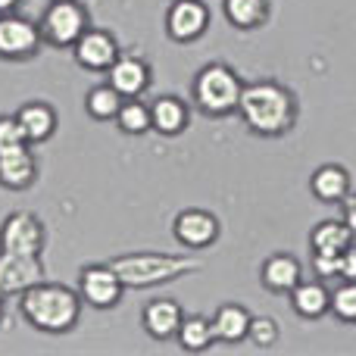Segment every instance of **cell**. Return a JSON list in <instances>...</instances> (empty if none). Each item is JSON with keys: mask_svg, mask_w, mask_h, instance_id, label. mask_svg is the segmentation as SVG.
<instances>
[{"mask_svg": "<svg viewBox=\"0 0 356 356\" xmlns=\"http://www.w3.org/2000/svg\"><path fill=\"white\" fill-rule=\"evenodd\" d=\"M303 282V263L294 253H272L259 266V284L272 294H291Z\"/></svg>", "mask_w": 356, "mask_h": 356, "instance_id": "obj_14", "label": "cell"}, {"mask_svg": "<svg viewBox=\"0 0 356 356\" xmlns=\"http://www.w3.org/2000/svg\"><path fill=\"white\" fill-rule=\"evenodd\" d=\"M38 178V156L31 144L0 154V184L6 191H29Z\"/></svg>", "mask_w": 356, "mask_h": 356, "instance_id": "obj_16", "label": "cell"}, {"mask_svg": "<svg viewBox=\"0 0 356 356\" xmlns=\"http://www.w3.org/2000/svg\"><path fill=\"white\" fill-rule=\"evenodd\" d=\"M110 266L116 275L122 278L125 288L131 291H147L160 288V284H172L178 278H188L203 269L200 257H184V253H156V250H141V253H122L113 257Z\"/></svg>", "mask_w": 356, "mask_h": 356, "instance_id": "obj_3", "label": "cell"}, {"mask_svg": "<svg viewBox=\"0 0 356 356\" xmlns=\"http://www.w3.org/2000/svg\"><path fill=\"white\" fill-rule=\"evenodd\" d=\"M116 125L122 135H131V138H141V135H147V131H154L150 104H144L141 97H125L116 113Z\"/></svg>", "mask_w": 356, "mask_h": 356, "instance_id": "obj_25", "label": "cell"}, {"mask_svg": "<svg viewBox=\"0 0 356 356\" xmlns=\"http://www.w3.org/2000/svg\"><path fill=\"white\" fill-rule=\"evenodd\" d=\"M38 25H41L44 44H50L56 50H66L91 29V16H88L81 0H50Z\"/></svg>", "mask_w": 356, "mask_h": 356, "instance_id": "obj_5", "label": "cell"}, {"mask_svg": "<svg viewBox=\"0 0 356 356\" xmlns=\"http://www.w3.org/2000/svg\"><path fill=\"white\" fill-rule=\"evenodd\" d=\"M0 322H3V294H0Z\"/></svg>", "mask_w": 356, "mask_h": 356, "instance_id": "obj_33", "label": "cell"}, {"mask_svg": "<svg viewBox=\"0 0 356 356\" xmlns=\"http://www.w3.org/2000/svg\"><path fill=\"white\" fill-rule=\"evenodd\" d=\"M209 29L207 0H172L166 10V35L175 44H194Z\"/></svg>", "mask_w": 356, "mask_h": 356, "instance_id": "obj_10", "label": "cell"}, {"mask_svg": "<svg viewBox=\"0 0 356 356\" xmlns=\"http://www.w3.org/2000/svg\"><path fill=\"white\" fill-rule=\"evenodd\" d=\"M175 341H178V347L188 350V353H207L219 338H216L213 319L194 313V316H184L181 319V328H178Z\"/></svg>", "mask_w": 356, "mask_h": 356, "instance_id": "obj_24", "label": "cell"}, {"mask_svg": "<svg viewBox=\"0 0 356 356\" xmlns=\"http://www.w3.org/2000/svg\"><path fill=\"white\" fill-rule=\"evenodd\" d=\"M338 278L341 282H356V241L341 253V266H338Z\"/></svg>", "mask_w": 356, "mask_h": 356, "instance_id": "obj_30", "label": "cell"}, {"mask_svg": "<svg viewBox=\"0 0 356 356\" xmlns=\"http://www.w3.org/2000/svg\"><path fill=\"white\" fill-rule=\"evenodd\" d=\"M184 309L172 297H154L147 307L141 309V325L154 341H172L181 328Z\"/></svg>", "mask_w": 356, "mask_h": 356, "instance_id": "obj_15", "label": "cell"}, {"mask_svg": "<svg viewBox=\"0 0 356 356\" xmlns=\"http://www.w3.org/2000/svg\"><path fill=\"white\" fill-rule=\"evenodd\" d=\"M222 16L238 31H257L269 22V0H222Z\"/></svg>", "mask_w": 356, "mask_h": 356, "instance_id": "obj_23", "label": "cell"}, {"mask_svg": "<svg viewBox=\"0 0 356 356\" xmlns=\"http://www.w3.org/2000/svg\"><path fill=\"white\" fill-rule=\"evenodd\" d=\"M47 278L41 253H13L0 250V294L3 297H19L38 282Z\"/></svg>", "mask_w": 356, "mask_h": 356, "instance_id": "obj_8", "label": "cell"}, {"mask_svg": "<svg viewBox=\"0 0 356 356\" xmlns=\"http://www.w3.org/2000/svg\"><path fill=\"white\" fill-rule=\"evenodd\" d=\"M309 194L322 203H341L350 194V172L338 163H325V166L313 169L309 175Z\"/></svg>", "mask_w": 356, "mask_h": 356, "instance_id": "obj_21", "label": "cell"}, {"mask_svg": "<svg viewBox=\"0 0 356 356\" xmlns=\"http://www.w3.org/2000/svg\"><path fill=\"white\" fill-rule=\"evenodd\" d=\"M122 54L119 50V41L113 31L106 29H88L79 41L72 44V56L81 69L88 72H106V69L116 63V56Z\"/></svg>", "mask_w": 356, "mask_h": 356, "instance_id": "obj_12", "label": "cell"}, {"mask_svg": "<svg viewBox=\"0 0 356 356\" xmlns=\"http://www.w3.org/2000/svg\"><path fill=\"white\" fill-rule=\"evenodd\" d=\"M341 219L347 222V228L356 234V191L350 188V194L341 200Z\"/></svg>", "mask_w": 356, "mask_h": 356, "instance_id": "obj_31", "label": "cell"}, {"mask_svg": "<svg viewBox=\"0 0 356 356\" xmlns=\"http://www.w3.org/2000/svg\"><path fill=\"white\" fill-rule=\"evenodd\" d=\"M332 316L344 325H356V282H341L332 291Z\"/></svg>", "mask_w": 356, "mask_h": 356, "instance_id": "obj_27", "label": "cell"}, {"mask_svg": "<svg viewBox=\"0 0 356 356\" xmlns=\"http://www.w3.org/2000/svg\"><path fill=\"white\" fill-rule=\"evenodd\" d=\"M238 116L257 138H284L297 125V94L275 79L247 81Z\"/></svg>", "mask_w": 356, "mask_h": 356, "instance_id": "obj_1", "label": "cell"}, {"mask_svg": "<svg viewBox=\"0 0 356 356\" xmlns=\"http://www.w3.org/2000/svg\"><path fill=\"white\" fill-rule=\"evenodd\" d=\"M19 6H22V0H0V16L3 13H19Z\"/></svg>", "mask_w": 356, "mask_h": 356, "instance_id": "obj_32", "label": "cell"}, {"mask_svg": "<svg viewBox=\"0 0 356 356\" xmlns=\"http://www.w3.org/2000/svg\"><path fill=\"white\" fill-rule=\"evenodd\" d=\"M356 241V234L347 228L344 219H322L309 232V250L313 257H341Z\"/></svg>", "mask_w": 356, "mask_h": 356, "instance_id": "obj_19", "label": "cell"}, {"mask_svg": "<svg viewBox=\"0 0 356 356\" xmlns=\"http://www.w3.org/2000/svg\"><path fill=\"white\" fill-rule=\"evenodd\" d=\"M244 81L228 63H207L191 81V100L209 119H225L238 113Z\"/></svg>", "mask_w": 356, "mask_h": 356, "instance_id": "obj_4", "label": "cell"}, {"mask_svg": "<svg viewBox=\"0 0 356 356\" xmlns=\"http://www.w3.org/2000/svg\"><path fill=\"white\" fill-rule=\"evenodd\" d=\"M122 100H125L122 94H119L110 81H104V85H94L91 91L85 94V113L91 119H97V122H110V119H116Z\"/></svg>", "mask_w": 356, "mask_h": 356, "instance_id": "obj_26", "label": "cell"}, {"mask_svg": "<svg viewBox=\"0 0 356 356\" xmlns=\"http://www.w3.org/2000/svg\"><path fill=\"white\" fill-rule=\"evenodd\" d=\"M278 338H282V328H278V322L272 319V316H253V319H250L247 341H250L253 347H259V350H269V347L278 344Z\"/></svg>", "mask_w": 356, "mask_h": 356, "instance_id": "obj_28", "label": "cell"}, {"mask_svg": "<svg viewBox=\"0 0 356 356\" xmlns=\"http://www.w3.org/2000/svg\"><path fill=\"white\" fill-rule=\"evenodd\" d=\"M16 119H19V125H22V131H25L31 147L50 141L56 125H60V116H56V110L47 104V100H29V104H22L16 110Z\"/></svg>", "mask_w": 356, "mask_h": 356, "instance_id": "obj_17", "label": "cell"}, {"mask_svg": "<svg viewBox=\"0 0 356 356\" xmlns=\"http://www.w3.org/2000/svg\"><path fill=\"white\" fill-rule=\"evenodd\" d=\"M44 222L38 219L29 209L10 213L0 225V250H13V253H41L44 250Z\"/></svg>", "mask_w": 356, "mask_h": 356, "instance_id": "obj_11", "label": "cell"}, {"mask_svg": "<svg viewBox=\"0 0 356 356\" xmlns=\"http://www.w3.org/2000/svg\"><path fill=\"white\" fill-rule=\"evenodd\" d=\"M81 294L75 288L56 282H38L25 294H19V313L41 334H69L81 319Z\"/></svg>", "mask_w": 356, "mask_h": 356, "instance_id": "obj_2", "label": "cell"}, {"mask_svg": "<svg viewBox=\"0 0 356 356\" xmlns=\"http://www.w3.org/2000/svg\"><path fill=\"white\" fill-rule=\"evenodd\" d=\"M291 307L300 319H322V316L332 313V291L325 288L322 278H313V282H300L294 291H291Z\"/></svg>", "mask_w": 356, "mask_h": 356, "instance_id": "obj_20", "label": "cell"}, {"mask_svg": "<svg viewBox=\"0 0 356 356\" xmlns=\"http://www.w3.org/2000/svg\"><path fill=\"white\" fill-rule=\"evenodd\" d=\"M22 144H29V138H25L19 119L0 116V154H3V150H13V147H22Z\"/></svg>", "mask_w": 356, "mask_h": 356, "instance_id": "obj_29", "label": "cell"}, {"mask_svg": "<svg viewBox=\"0 0 356 356\" xmlns=\"http://www.w3.org/2000/svg\"><path fill=\"white\" fill-rule=\"evenodd\" d=\"M125 284L122 278L116 275L110 263H94V266H85L79 272V294L85 300V307L91 309H113L125 294Z\"/></svg>", "mask_w": 356, "mask_h": 356, "instance_id": "obj_7", "label": "cell"}, {"mask_svg": "<svg viewBox=\"0 0 356 356\" xmlns=\"http://www.w3.org/2000/svg\"><path fill=\"white\" fill-rule=\"evenodd\" d=\"M209 319H213L216 338H219L222 344H241V341H247L253 313L244 307V303H222Z\"/></svg>", "mask_w": 356, "mask_h": 356, "instance_id": "obj_22", "label": "cell"}, {"mask_svg": "<svg viewBox=\"0 0 356 356\" xmlns=\"http://www.w3.org/2000/svg\"><path fill=\"white\" fill-rule=\"evenodd\" d=\"M150 79H154V72H150L147 60L135 56V54H119L116 63L106 69V81H110L122 97H141L150 88Z\"/></svg>", "mask_w": 356, "mask_h": 356, "instance_id": "obj_13", "label": "cell"}, {"mask_svg": "<svg viewBox=\"0 0 356 356\" xmlns=\"http://www.w3.org/2000/svg\"><path fill=\"white\" fill-rule=\"evenodd\" d=\"M172 234L184 250H207V247H213L216 241H219L222 222H219V216L209 213V209L188 207L175 216Z\"/></svg>", "mask_w": 356, "mask_h": 356, "instance_id": "obj_9", "label": "cell"}, {"mask_svg": "<svg viewBox=\"0 0 356 356\" xmlns=\"http://www.w3.org/2000/svg\"><path fill=\"white\" fill-rule=\"evenodd\" d=\"M41 25L31 19L19 16V13H3L0 16V60L22 63L41 50Z\"/></svg>", "mask_w": 356, "mask_h": 356, "instance_id": "obj_6", "label": "cell"}, {"mask_svg": "<svg viewBox=\"0 0 356 356\" xmlns=\"http://www.w3.org/2000/svg\"><path fill=\"white\" fill-rule=\"evenodd\" d=\"M150 122L154 131L163 138H178L191 122V106L184 104L175 94H160V97L150 104Z\"/></svg>", "mask_w": 356, "mask_h": 356, "instance_id": "obj_18", "label": "cell"}]
</instances>
